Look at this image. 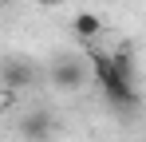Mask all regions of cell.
Wrapping results in <instances>:
<instances>
[{
    "mask_svg": "<svg viewBox=\"0 0 146 142\" xmlns=\"http://www.w3.org/2000/svg\"><path fill=\"white\" fill-rule=\"evenodd\" d=\"M111 71H115L119 79H130V83H134V75H138V71H134V59H130V51H111Z\"/></svg>",
    "mask_w": 146,
    "mask_h": 142,
    "instance_id": "cell-6",
    "label": "cell"
},
{
    "mask_svg": "<svg viewBox=\"0 0 146 142\" xmlns=\"http://www.w3.org/2000/svg\"><path fill=\"white\" fill-rule=\"evenodd\" d=\"M36 75H32V63H20V59H8L4 63V83L8 87H28Z\"/></svg>",
    "mask_w": 146,
    "mask_h": 142,
    "instance_id": "cell-5",
    "label": "cell"
},
{
    "mask_svg": "<svg viewBox=\"0 0 146 142\" xmlns=\"http://www.w3.org/2000/svg\"><path fill=\"white\" fill-rule=\"evenodd\" d=\"M44 4H59V0H44Z\"/></svg>",
    "mask_w": 146,
    "mask_h": 142,
    "instance_id": "cell-7",
    "label": "cell"
},
{
    "mask_svg": "<svg viewBox=\"0 0 146 142\" xmlns=\"http://www.w3.org/2000/svg\"><path fill=\"white\" fill-rule=\"evenodd\" d=\"M71 32H75V40H99L103 20H99L95 12H79V16L71 20Z\"/></svg>",
    "mask_w": 146,
    "mask_h": 142,
    "instance_id": "cell-4",
    "label": "cell"
},
{
    "mask_svg": "<svg viewBox=\"0 0 146 142\" xmlns=\"http://www.w3.org/2000/svg\"><path fill=\"white\" fill-rule=\"evenodd\" d=\"M87 71H91V79L103 87L107 103H111L115 111H138L142 95H138V87H134L130 79H119V75L111 71V55H103V51H91V55H87Z\"/></svg>",
    "mask_w": 146,
    "mask_h": 142,
    "instance_id": "cell-1",
    "label": "cell"
},
{
    "mask_svg": "<svg viewBox=\"0 0 146 142\" xmlns=\"http://www.w3.org/2000/svg\"><path fill=\"white\" fill-rule=\"evenodd\" d=\"M20 134H24L28 142H44L55 134V118H51V111H44V107H36V111H24L20 115Z\"/></svg>",
    "mask_w": 146,
    "mask_h": 142,
    "instance_id": "cell-3",
    "label": "cell"
},
{
    "mask_svg": "<svg viewBox=\"0 0 146 142\" xmlns=\"http://www.w3.org/2000/svg\"><path fill=\"white\" fill-rule=\"evenodd\" d=\"M87 59H79V55H59L55 63H51L48 71V79H51V87L55 91H79L83 83H87Z\"/></svg>",
    "mask_w": 146,
    "mask_h": 142,
    "instance_id": "cell-2",
    "label": "cell"
}]
</instances>
